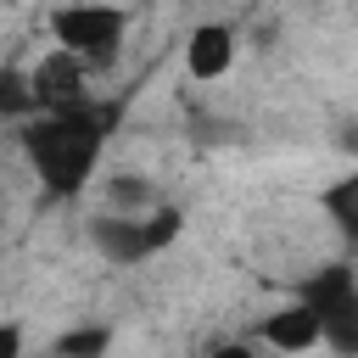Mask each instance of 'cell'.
I'll return each instance as SVG.
<instances>
[{"label":"cell","mask_w":358,"mask_h":358,"mask_svg":"<svg viewBox=\"0 0 358 358\" xmlns=\"http://www.w3.org/2000/svg\"><path fill=\"white\" fill-rule=\"evenodd\" d=\"M28 90H34V106L39 112H73V106L95 101L90 95V73L73 56H62V50H45V62L28 73Z\"/></svg>","instance_id":"obj_4"},{"label":"cell","mask_w":358,"mask_h":358,"mask_svg":"<svg viewBox=\"0 0 358 358\" xmlns=\"http://www.w3.org/2000/svg\"><path fill=\"white\" fill-rule=\"evenodd\" d=\"M106 347H112L106 324H73L50 341V358H106Z\"/></svg>","instance_id":"obj_9"},{"label":"cell","mask_w":358,"mask_h":358,"mask_svg":"<svg viewBox=\"0 0 358 358\" xmlns=\"http://www.w3.org/2000/svg\"><path fill=\"white\" fill-rule=\"evenodd\" d=\"M229 67H235V28H229V22H201V28H190V39H185V73H190L196 84H218Z\"/></svg>","instance_id":"obj_5"},{"label":"cell","mask_w":358,"mask_h":358,"mask_svg":"<svg viewBox=\"0 0 358 358\" xmlns=\"http://www.w3.org/2000/svg\"><path fill=\"white\" fill-rule=\"evenodd\" d=\"M117 123V106L106 101H84L73 112H39L22 123V151L34 162V173L45 179L50 196H78L84 179L101 162V145Z\"/></svg>","instance_id":"obj_1"},{"label":"cell","mask_w":358,"mask_h":358,"mask_svg":"<svg viewBox=\"0 0 358 358\" xmlns=\"http://www.w3.org/2000/svg\"><path fill=\"white\" fill-rule=\"evenodd\" d=\"M257 341L274 347V352H285V358L313 352L319 347V319H313L308 302H285V308H274V313L257 319Z\"/></svg>","instance_id":"obj_6"},{"label":"cell","mask_w":358,"mask_h":358,"mask_svg":"<svg viewBox=\"0 0 358 358\" xmlns=\"http://www.w3.org/2000/svg\"><path fill=\"white\" fill-rule=\"evenodd\" d=\"M140 229H145V252L157 257V252H168V246L179 241V229H185V213H179V207H151V213L140 218Z\"/></svg>","instance_id":"obj_11"},{"label":"cell","mask_w":358,"mask_h":358,"mask_svg":"<svg viewBox=\"0 0 358 358\" xmlns=\"http://www.w3.org/2000/svg\"><path fill=\"white\" fill-rule=\"evenodd\" d=\"M207 358H263V352H257L252 341H218V347H213Z\"/></svg>","instance_id":"obj_14"},{"label":"cell","mask_w":358,"mask_h":358,"mask_svg":"<svg viewBox=\"0 0 358 358\" xmlns=\"http://www.w3.org/2000/svg\"><path fill=\"white\" fill-rule=\"evenodd\" d=\"M0 358H22V324L0 319Z\"/></svg>","instance_id":"obj_13"},{"label":"cell","mask_w":358,"mask_h":358,"mask_svg":"<svg viewBox=\"0 0 358 358\" xmlns=\"http://www.w3.org/2000/svg\"><path fill=\"white\" fill-rule=\"evenodd\" d=\"M296 302L313 308V319H319V341H324L330 352H341V358L358 352V274H352L347 257L313 268V274L302 280V296H296Z\"/></svg>","instance_id":"obj_3"},{"label":"cell","mask_w":358,"mask_h":358,"mask_svg":"<svg viewBox=\"0 0 358 358\" xmlns=\"http://www.w3.org/2000/svg\"><path fill=\"white\" fill-rule=\"evenodd\" d=\"M28 117H39L28 73L22 67H0V123H28Z\"/></svg>","instance_id":"obj_10"},{"label":"cell","mask_w":358,"mask_h":358,"mask_svg":"<svg viewBox=\"0 0 358 358\" xmlns=\"http://www.w3.org/2000/svg\"><path fill=\"white\" fill-rule=\"evenodd\" d=\"M106 201H112L117 218H145L157 207V185L145 173H112L106 179Z\"/></svg>","instance_id":"obj_8"},{"label":"cell","mask_w":358,"mask_h":358,"mask_svg":"<svg viewBox=\"0 0 358 358\" xmlns=\"http://www.w3.org/2000/svg\"><path fill=\"white\" fill-rule=\"evenodd\" d=\"M50 34H56V50L73 56L84 73H106L117 56H123V34H129V11L117 6H56L50 11Z\"/></svg>","instance_id":"obj_2"},{"label":"cell","mask_w":358,"mask_h":358,"mask_svg":"<svg viewBox=\"0 0 358 358\" xmlns=\"http://www.w3.org/2000/svg\"><path fill=\"white\" fill-rule=\"evenodd\" d=\"M90 246H95L106 263H117V268L151 257V252H145V229H140V218H117V213L90 218Z\"/></svg>","instance_id":"obj_7"},{"label":"cell","mask_w":358,"mask_h":358,"mask_svg":"<svg viewBox=\"0 0 358 358\" xmlns=\"http://www.w3.org/2000/svg\"><path fill=\"white\" fill-rule=\"evenodd\" d=\"M324 213L336 218V229L341 235H352L358 229V179L347 173V179H336L330 190H324Z\"/></svg>","instance_id":"obj_12"}]
</instances>
